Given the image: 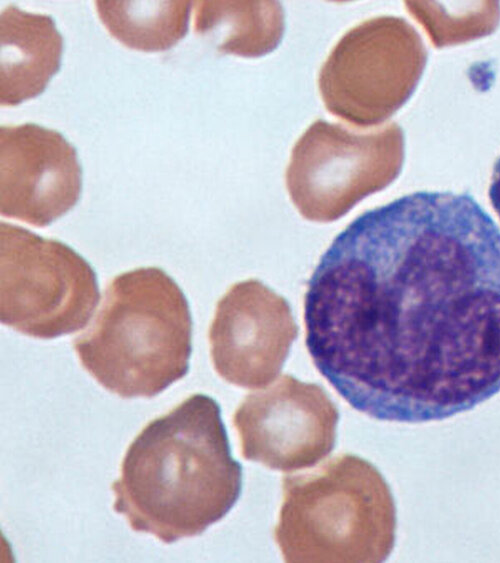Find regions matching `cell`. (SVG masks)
I'll return each mask as SVG.
<instances>
[{"label":"cell","instance_id":"6da1fadb","mask_svg":"<svg viewBox=\"0 0 500 563\" xmlns=\"http://www.w3.org/2000/svg\"><path fill=\"white\" fill-rule=\"evenodd\" d=\"M305 342L359 412L421 423L500 391V229L468 193L418 191L368 210L307 284Z\"/></svg>","mask_w":500,"mask_h":563},{"label":"cell","instance_id":"7a4b0ae2","mask_svg":"<svg viewBox=\"0 0 500 563\" xmlns=\"http://www.w3.org/2000/svg\"><path fill=\"white\" fill-rule=\"evenodd\" d=\"M241 485L220 407L197 393L149 422L129 445L111 485L113 509L134 531L172 543L222 519Z\"/></svg>","mask_w":500,"mask_h":563},{"label":"cell","instance_id":"3957f363","mask_svg":"<svg viewBox=\"0 0 500 563\" xmlns=\"http://www.w3.org/2000/svg\"><path fill=\"white\" fill-rule=\"evenodd\" d=\"M185 295L162 269L116 276L91 326L73 340L81 365L122 398H151L184 377L192 350Z\"/></svg>","mask_w":500,"mask_h":563},{"label":"cell","instance_id":"277c9868","mask_svg":"<svg viewBox=\"0 0 500 563\" xmlns=\"http://www.w3.org/2000/svg\"><path fill=\"white\" fill-rule=\"evenodd\" d=\"M275 540L286 562H382L395 542L393 496L378 469L342 454L282 479Z\"/></svg>","mask_w":500,"mask_h":563},{"label":"cell","instance_id":"5b68a950","mask_svg":"<svg viewBox=\"0 0 500 563\" xmlns=\"http://www.w3.org/2000/svg\"><path fill=\"white\" fill-rule=\"evenodd\" d=\"M99 298L94 270L71 247L0 224L2 324L31 337L56 338L83 328Z\"/></svg>","mask_w":500,"mask_h":563},{"label":"cell","instance_id":"8992f818","mask_svg":"<svg viewBox=\"0 0 500 563\" xmlns=\"http://www.w3.org/2000/svg\"><path fill=\"white\" fill-rule=\"evenodd\" d=\"M401 164L402 134L396 125L357 133L318 119L292 149L286 187L305 219L331 222L387 187Z\"/></svg>","mask_w":500,"mask_h":563},{"label":"cell","instance_id":"52a82bcc","mask_svg":"<svg viewBox=\"0 0 500 563\" xmlns=\"http://www.w3.org/2000/svg\"><path fill=\"white\" fill-rule=\"evenodd\" d=\"M418 45L405 22L371 18L346 32L323 63L318 87L326 109L355 126L381 123L410 94Z\"/></svg>","mask_w":500,"mask_h":563},{"label":"cell","instance_id":"ba28073f","mask_svg":"<svg viewBox=\"0 0 500 563\" xmlns=\"http://www.w3.org/2000/svg\"><path fill=\"white\" fill-rule=\"evenodd\" d=\"M339 412L321 386L283 375L249 393L233 424L246 460L280 471L310 467L335 445Z\"/></svg>","mask_w":500,"mask_h":563},{"label":"cell","instance_id":"9c48e42d","mask_svg":"<svg viewBox=\"0 0 500 563\" xmlns=\"http://www.w3.org/2000/svg\"><path fill=\"white\" fill-rule=\"evenodd\" d=\"M298 328L288 302L262 282L233 284L209 328L214 369L225 381L263 388L280 373Z\"/></svg>","mask_w":500,"mask_h":563},{"label":"cell","instance_id":"30bf717a","mask_svg":"<svg viewBox=\"0 0 500 563\" xmlns=\"http://www.w3.org/2000/svg\"><path fill=\"white\" fill-rule=\"evenodd\" d=\"M75 148L35 123L0 128V212L36 227L67 213L81 193Z\"/></svg>","mask_w":500,"mask_h":563},{"label":"cell","instance_id":"8fae6325","mask_svg":"<svg viewBox=\"0 0 500 563\" xmlns=\"http://www.w3.org/2000/svg\"><path fill=\"white\" fill-rule=\"evenodd\" d=\"M62 49L51 16L5 7L0 16L1 106H17L41 94L60 68Z\"/></svg>","mask_w":500,"mask_h":563},{"label":"cell","instance_id":"7c38bea8","mask_svg":"<svg viewBox=\"0 0 500 563\" xmlns=\"http://www.w3.org/2000/svg\"><path fill=\"white\" fill-rule=\"evenodd\" d=\"M195 8V32L220 36V53L258 57L281 41L284 15L277 2L197 1Z\"/></svg>","mask_w":500,"mask_h":563},{"label":"cell","instance_id":"4fadbf2b","mask_svg":"<svg viewBox=\"0 0 500 563\" xmlns=\"http://www.w3.org/2000/svg\"><path fill=\"white\" fill-rule=\"evenodd\" d=\"M191 1H95L99 19L124 46L165 51L187 33Z\"/></svg>","mask_w":500,"mask_h":563},{"label":"cell","instance_id":"5bb4252c","mask_svg":"<svg viewBox=\"0 0 500 563\" xmlns=\"http://www.w3.org/2000/svg\"><path fill=\"white\" fill-rule=\"evenodd\" d=\"M488 196L495 212L500 217V157L496 161L491 182L489 185Z\"/></svg>","mask_w":500,"mask_h":563}]
</instances>
